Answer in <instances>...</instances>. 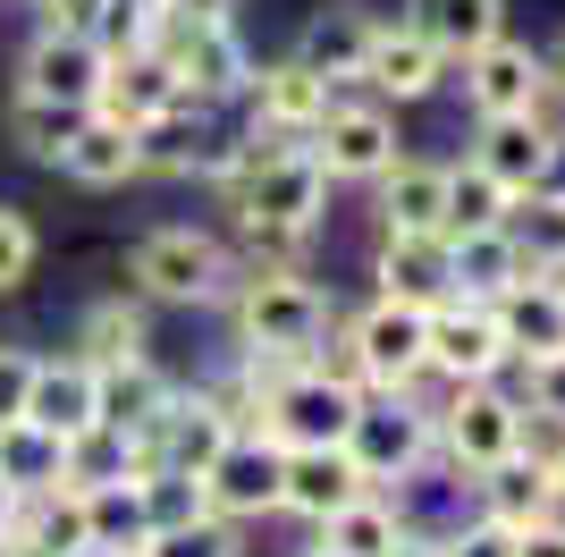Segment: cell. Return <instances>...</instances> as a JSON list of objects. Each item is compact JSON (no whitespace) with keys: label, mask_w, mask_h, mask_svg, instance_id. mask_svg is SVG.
Masks as SVG:
<instances>
[{"label":"cell","mask_w":565,"mask_h":557,"mask_svg":"<svg viewBox=\"0 0 565 557\" xmlns=\"http://www.w3.org/2000/svg\"><path fill=\"white\" fill-rule=\"evenodd\" d=\"M296 557H330V549H321V540H312V549H296Z\"/></svg>","instance_id":"cell-50"},{"label":"cell","mask_w":565,"mask_h":557,"mask_svg":"<svg viewBox=\"0 0 565 557\" xmlns=\"http://www.w3.org/2000/svg\"><path fill=\"white\" fill-rule=\"evenodd\" d=\"M448 51L439 43H423V34H414V25H388L380 18V34H372V51H363V76H354V85L372 93V102H388V111H405V102H430V93L448 85Z\"/></svg>","instance_id":"cell-13"},{"label":"cell","mask_w":565,"mask_h":557,"mask_svg":"<svg viewBox=\"0 0 565 557\" xmlns=\"http://www.w3.org/2000/svg\"><path fill=\"white\" fill-rule=\"evenodd\" d=\"M541 456H548V482H557V507H565V431H557V440L541 448Z\"/></svg>","instance_id":"cell-48"},{"label":"cell","mask_w":565,"mask_h":557,"mask_svg":"<svg viewBox=\"0 0 565 557\" xmlns=\"http://www.w3.org/2000/svg\"><path fill=\"white\" fill-rule=\"evenodd\" d=\"M490 313H498V338H507V355H515V364H532V355H557V347H565V296L548 287L541 271L515 278V287H507Z\"/></svg>","instance_id":"cell-25"},{"label":"cell","mask_w":565,"mask_h":557,"mask_svg":"<svg viewBox=\"0 0 565 557\" xmlns=\"http://www.w3.org/2000/svg\"><path fill=\"white\" fill-rule=\"evenodd\" d=\"M423 322L430 313L388 304V296H372L363 313H347V347H354V364H363V397H397V389H414V380H430Z\"/></svg>","instance_id":"cell-8"},{"label":"cell","mask_w":565,"mask_h":557,"mask_svg":"<svg viewBox=\"0 0 565 557\" xmlns=\"http://www.w3.org/2000/svg\"><path fill=\"white\" fill-rule=\"evenodd\" d=\"M354 414H363V389H347V380H330V371L296 364L279 389L262 397V422H254V431H270L279 448H347Z\"/></svg>","instance_id":"cell-6"},{"label":"cell","mask_w":565,"mask_h":557,"mask_svg":"<svg viewBox=\"0 0 565 557\" xmlns=\"http://www.w3.org/2000/svg\"><path fill=\"white\" fill-rule=\"evenodd\" d=\"M25 371H34V355H25V347H0V422H18V406H25Z\"/></svg>","instance_id":"cell-44"},{"label":"cell","mask_w":565,"mask_h":557,"mask_svg":"<svg viewBox=\"0 0 565 557\" xmlns=\"http://www.w3.org/2000/svg\"><path fill=\"white\" fill-rule=\"evenodd\" d=\"M472 169H490L507 195H541V186H557L565 169V144L548 136L541 118H472Z\"/></svg>","instance_id":"cell-12"},{"label":"cell","mask_w":565,"mask_h":557,"mask_svg":"<svg viewBox=\"0 0 565 557\" xmlns=\"http://www.w3.org/2000/svg\"><path fill=\"white\" fill-rule=\"evenodd\" d=\"M472 515H490V524H507V533H532V524H548V515H565L557 507V482H548V456H507V464H490L481 482H472Z\"/></svg>","instance_id":"cell-21"},{"label":"cell","mask_w":565,"mask_h":557,"mask_svg":"<svg viewBox=\"0 0 565 557\" xmlns=\"http://www.w3.org/2000/svg\"><path fill=\"white\" fill-rule=\"evenodd\" d=\"M76 118H85V111H60V102H34V93H9V144H18L25 161H43V169H60Z\"/></svg>","instance_id":"cell-34"},{"label":"cell","mask_w":565,"mask_h":557,"mask_svg":"<svg viewBox=\"0 0 565 557\" xmlns=\"http://www.w3.org/2000/svg\"><path fill=\"white\" fill-rule=\"evenodd\" d=\"M279 473H287V448L270 431H236L203 464V498H212L220 524H262V515H279Z\"/></svg>","instance_id":"cell-10"},{"label":"cell","mask_w":565,"mask_h":557,"mask_svg":"<svg viewBox=\"0 0 565 557\" xmlns=\"http://www.w3.org/2000/svg\"><path fill=\"white\" fill-rule=\"evenodd\" d=\"M68 355H85L94 371H127V364H152V322H143V304H127V296H102L85 322H76V347Z\"/></svg>","instance_id":"cell-28"},{"label":"cell","mask_w":565,"mask_h":557,"mask_svg":"<svg viewBox=\"0 0 565 557\" xmlns=\"http://www.w3.org/2000/svg\"><path fill=\"white\" fill-rule=\"evenodd\" d=\"M448 557H515V533L490 515H465V524H448Z\"/></svg>","instance_id":"cell-41"},{"label":"cell","mask_w":565,"mask_h":557,"mask_svg":"<svg viewBox=\"0 0 565 557\" xmlns=\"http://www.w3.org/2000/svg\"><path fill=\"white\" fill-rule=\"evenodd\" d=\"M34 271H43V229L18 203H0V296H18Z\"/></svg>","instance_id":"cell-39"},{"label":"cell","mask_w":565,"mask_h":557,"mask_svg":"<svg viewBox=\"0 0 565 557\" xmlns=\"http://www.w3.org/2000/svg\"><path fill=\"white\" fill-rule=\"evenodd\" d=\"M507 229H515V245H523L532 262H565V178L541 186V195H515Z\"/></svg>","instance_id":"cell-38"},{"label":"cell","mask_w":565,"mask_h":557,"mask_svg":"<svg viewBox=\"0 0 565 557\" xmlns=\"http://www.w3.org/2000/svg\"><path fill=\"white\" fill-rule=\"evenodd\" d=\"M380 18L363 9V0H330V9H312L305 18V43H296V60H305L312 76H330V85H354L363 76V51H372Z\"/></svg>","instance_id":"cell-22"},{"label":"cell","mask_w":565,"mask_h":557,"mask_svg":"<svg viewBox=\"0 0 565 557\" xmlns=\"http://www.w3.org/2000/svg\"><path fill=\"white\" fill-rule=\"evenodd\" d=\"M372 195H380V237H448V161L405 153L388 178H372Z\"/></svg>","instance_id":"cell-20"},{"label":"cell","mask_w":565,"mask_h":557,"mask_svg":"<svg viewBox=\"0 0 565 557\" xmlns=\"http://www.w3.org/2000/svg\"><path fill=\"white\" fill-rule=\"evenodd\" d=\"M541 85L565 102V34H557V51H541Z\"/></svg>","instance_id":"cell-47"},{"label":"cell","mask_w":565,"mask_h":557,"mask_svg":"<svg viewBox=\"0 0 565 557\" xmlns=\"http://www.w3.org/2000/svg\"><path fill=\"white\" fill-rule=\"evenodd\" d=\"M127 278H136L143 304H186V313H194V304H220V296H228L236 254H228V237L194 229V220H161V229L136 237Z\"/></svg>","instance_id":"cell-2"},{"label":"cell","mask_w":565,"mask_h":557,"mask_svg":"<svg viewBox=\"0 0 565 557\" xmlns=\"http://www.w3.org/2000/svg\"><path fill=\"white\" fill-rule=\"evenodd\" d=\"M161 25H236V0H152Z\"/></svg>","instance_id":"cell-43"},{"label":"cell","mask_w":565,"mask_h":557,"mask_svg":"<svg viewBox=\"0 0 565 557\" xmlns=\"http://www.w3.org/2000/svg\"><path fill=\"white\" fill-rule=\"evenodd\" d=\"M305 144H312V161H321V178H330V186H372V178H388V169L405 161L397 111H388V102H372V93H363V102H354V93H338Z\"/></svg>","instance_id":"cell-5"},{"label":"cell","mask_w":565,"mask_h":557,"mask_svg":"<svg viewBox=\"0 0 565 557\" xmlns=\"http://www.w3.org/2000/svg\"><path fill=\"white\" fill-rule=\"evenodd\" d=\"M236 102H245V118H254V136H296V144H305L312 127H321V111L338 102V85H330V76H312L305 60L287 51V60H254V76H245Z\"/></svg>","instance_id":"cell-11"},{"label":"cell","mask_w":565,"mask_h":557,"mask_svg":"<svg viewBox=\"0 0 565 557\" xmlns=\"http://www.w3.org/2000/svg\"><path fill=\"white\" fill-rule=\"evenodd\" d=\"M338 322V304L312 287V271H262V262H236L228 278V329L236 355H270V364H305L321 347V329Z\"/></svg>","instance_id":"cell-1"},{"label":"cell","mask_w":565,"mask_h":557,"mask_svg":"<svg viewBox=\"0 0 565 557\" xmlns=\"http://www.w3.org/2000/svg\"><path fill=\"white\" fill-rule=\"evenodd\" d=\"M448 271L465 304H498L515 278H532V254L515 245V229H481V237H448Z\"/></svg>","instance_id":"cell-26"},{"label":"cell","mask_w":565,"mask_h":557,"mask_svg":"<svg viewBox=\"0 0 565 557\" xmlns=\"http://www.w3.org/2000/svg\"><path fill=\"white\" fill-rule=\"evenodd\" d=\"M515 371H523L515 397H523V414H532V440H523V448L541 456V448L565 431V347L557 355H532V364H515Z\"/></svg>","instance_id":"cell-37"},{"label":"cell","mask_w":565,"mask_h":557,"mask_svg":"<svg viewBox=\"0 0 565 557\" xmlns=\"http://www.w3.org/2000/svg\"><path fill=\"white\" fill-rule=\"evenodd\" d=\"M143 557H245V549H236V524H186V533H161Z\"/></svg>","instance_id":"cell-40"},{"label":"cell","mask_w":565,"mask_h":557,"mask_svg":"<svg viewBox=\"0 0 565 557\" xmlns=\"http://www.w3.org/2000/svg\"><path fill=\"white\" fill-rule=\"evenodd\" d=\"M388 557H448V533H405Z\"/></svg>","instance_id":"cell-46"},{"label":"cell","mask_w":565,"mask_h":557,"mask_svg":"<svg viewBox=\"0 0 565 557\" xmlns=\"http://www.w3.org/2000/svg\"><path fill=\"white\" fill-rule=\"evenodd\" d=\"M18 422H34V431H51V440L94 431V422H102V371L85 364V355H34Z\"/></svg>","instance_id":"cell-14"},{"label":"cell","mask_w":565,"mask_h":557,"mask_svg":"<svg viewBox=\"0 0 565 557\" xmlns=\"http://www.w3.org/2000/svg\"><path fill=\"white\" fill-rule=\"evenodd\" d=\"M312 540L330 557H388L405 540V515H397V498L388 490H363L354 507H338L330 524H312Z\"/></svg>","instance_id":"cell-29"},{"label":"cell","mask_w":565,"mask_h":557,"mask_svg":"<svg viewBox=\"0 0 565 557\" xmlns=\"http://www.w3.org/2000/svg\"><path fill=\"white\" fill-rule=\"evenodd\" d=\"M405 25L423 43H439L448 60H472L481 43L507 34V0H405Z\"/></svg>","instance_id":"cell-27"},{"label":"cell","mask_w":565,"mask_h":557,"mask_svg":"<svg viewBox=\"0 0 565 557\" xmlns=\"http://www.w3.org/2000/svg\"><path fill=\"white\" fill-rule=\"evenodd\" d=\"M102 482H143L136 473V440L94 422V431H76L68 440V490H102Z\"/></svg>","instance_id":"cell-35"},{"label":"cell","mask_w":565,"mask_h":557,"mask_svg":"<svg viewBox=\"0 0 565 557\" xmlns=\"http://www.w3.org/2000/svg\"><path fill=\"white\" fill-rule=\"evenodd\" d=\"M94 85H102V51L85 34H34L18 60V93L60 102V111H94Z\"/></svg>","instance_id":"cell-19"},{"label":"cell","mask_w":565,"mask_h":557,"mask_svg":"<svg viewBox=\"0 0 565 557\" xmlns=\"http://www.w3.org/2000/svg\"><path fill=\"white\" fill-rule=\"evenodd\" d=\"M0 482L9 490H60L68 482V440H51V431H34V422H0Z\"/></svg>","instance_id":"cell-32"},{"label":"cell","mask_w":565,"mask_h":557,"mask_svg":"<svg viewBox=\"0 0 565 557\" xmlns=\"http://www.w3.org/2000/svg\"><path fill=\"white\" fill-rule=\"evenodd\" d=\"M423 364H430V380L465 389V380H507L515 355H507V338H498L490 304L448 296V304H430V322H423Z\"/></svg>","instance_id":"cell-9"},{"label":"cell","mask_w":565,"mask_h":557,"mask_svg":"<svg viewBox=\"0 0 565 557\" xmlns=\"http://www.w3.org/2000/svg\"><path fill=\"white\" fill-rule=\"evenodd\" d=\"M456 85H465V111L472 118H523L532 111V93H541V51L515 43V34H498V43H481L472 60H456Z\"/></svg>","instance_id":"cell-16"},{"label":"cell","mask_w":565,"mask_h":557,"mask_svg":"<svg viewBox=\"0 0 565 557\" xmlns=\"http://www.w3.org/2000/svg\"><path fill=\"white\" fill-rule=\"evenodd\" d=\"M0 549H34V557H94V533H85V490H34L18 498V524Z\"/></svg>","instance_id":"cell-24"},{"label":"cell","mask_w":565,"mask_h":557,"mask_svg":"<svg viewBox=\"0 0 565 557\" xmlns=\"http://www.w3.org/2000/svg\"><path fill=\"white\" fill-rule=\"evenodd\" d=\"M515 557H565V515H548V524L515 533Z\"/></svg>","instance_id":"cell-45"},{"label":"cell","mask_w":565,"mask_h":557,"mask_svg":"<svg viewBox=\"0 0 565 557\" xmlns=\"http://www.w3.org/2000/svg\"><path fill=\"white\" fill-rule=\"evenodd\" d=\"M372 490V473L347 456V448H287V473H279V515L296 524H330L338 507H354Z\"/></svg>","instance_id":"cell-17"},{"label":"cell","mask_w":565,"mask_h":557,"mask_svg":"<svg viewBox=\"0 0 565 557\" xmlns=\"http://www.w3.org/2000/svg\"><path fill=\"white\" fill-rule=\"evenodd\" d=\"M60 178L110 195V186L143 178V136H136V127H118V118H94V111H85V118H76V136H68V153H60Z\"/></svg>","instance_id":"cell-23"},{"label":"cell","mask_w":565,"mask_h":557,"mask_svg":"<svg viewBox=\"0 0 565 557\" xmlns=\"http://www.w3.org/2000/svg\"><path fill=\"white\" fill-rule=\"evenodd\" d=\"M85 533H94V557H143V549H152V524H143L136 482L85 490Z\"/></svg>","instance_id":"cell-31"},{"label":"cell","mask_w":565,"mask_h":557,"mask_svg":"<svg viewBox=\"0 0 565 557\" xmlns=\"http://www.w3.org/2000/svg\"><path fill=\"white\" fill-rule=\"evenodd\" d=\"M25 9H34V34H85V43L102 18V0H25Z\"/></svg>","instance_id":"cell-42"},{"label":"cell","mask_w":565,"mask_h":557,"mask_svg":"<svg viewBox=\"0 0 565 557\" xmlns=\"http://www.w3.org/2000/svg\"><path fill=\"white\" fill-rule=\"evenodd\" d=\"M152 51L169 60V76H178V102H186V111H220V102H236V93H245V76H254V51L236 43V25H161V34H152Z\"/></svg>","instance_id":"cell-7"},{"label":"cell","mask_w":565,"mask_h":557,"mask_svg":"<svg viewBox=\"0 0 565 557\" xmlns=\"http://www.w3.org/2000/svg\"><path fill=\"white\" fill-rule=\"evenodd\" d=\"M430 389H439V380H414V389H397V397H363V414H354V431H347V456L372 473V490L405 482V473L439 448V431H430L439 397Z\"/></svg>","instance_id":"cell-4"},{"label":"cell","mask_w":565,"mask_h":557,"mask_svg":"<svg viewBox=\"0 0 565 557\" xmlns=\"http://www.w3.org/2000/svg\"><path fill=\"white\" fill-rule=\"evenodd\" d=\"M372 296H388V304H414V313L448 304V296H456L448 237H380V245H372Z\"/></svg>","instance_id":"cell-18"},{"label":"cell","mask_w":565,"mask_h":557,"mask_svg":"<svg viewBox=\"0 0 565 557\" xmlns=\"http://www.w3.org/2000/svg\"><path fill=\"white\" fill-rule=\"evenodd\" d=\"M18 498H25V490H9V482H0V540H9V524H18Z\"/></svg>","instance_id":"cell-49"},{"label":"cell","mask_w":565,"mask_h":557,"mask_svg":"<svg viewBox=\"0 0 565 557\" xmlns=\"http://www.w3.org/2000/svg\"><path fill=\"white\" fill-rule=\"evenodd\" d=\"M430 431H439V456L456 464V473H490V464L523 456V440H532V414H523V397L507 389V380H465V389H448L439 380V414H430Z\"/></svg>","instance_id":"cell-3"},{"label":"cell","mask_w":565,"mask_h":557,"mask_svg":"<svg viewBox=\"0 0 565 557\" xmlns=\"http://www.w3.org/2000/svg\"><path fill=\"white\" fill-rule=\"evenodd\" d=\"M169 397H178V380H169L161 364L102 371V422H110V431H127V440H143V431L169 414Z\"/></svg>","instance_id":"cell-30"},{"label":"cell","mask_w":565,"mask_h":557,"mask_svg":"<svg viewBox=\"0 0 565 557\" xmlns=\"http://www.w3.org/2000/svg\"><path fill=\"white\" fill-rule=\"evenodd\" d=\"M136 498H143V524H152V540H161V533H186V524H220L194 473H143Z\"/></svg>","instance_id":"cell-36"},{"label":"cell","mask_w":565,"mask_h":557,"mask_svg":"<svg viewBox=\"0 0 565 557\" xmlns=\"http://www.w3.org/2000/svg\"><path fill=\"white\" fill-rule=\"evenodd\" d=\"M169 111H186L178 102V76H169V60L152 43L143 51H118V60H102V85H94V118H118V127H161Z\"/></svg>","instance_id":"cell-15"},{"label":"cell","mask_w":565,"mask_h":557,"mask_svg":"<svg viewBox=\"0 0 565 557\" xmlns=\"http://www.w3.org/2000/svg\"><path fill=\"white\" fill-rule=\"evenodd\" d=\"M507 211H515V195L490 178V169L472 161H448V237H481V229H507Z\"/></svg>","instance_id":"cell-33"}]
</instances>
